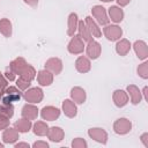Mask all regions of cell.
Segmentation results:
<instances>
[{
    "instance_id": "5b68a950",
    "label": "cell",
    "mask_w": 148,
    "mask_h": 148,
    "mask_svg": "<svg viewBox=\"0 0 148 148\" xmlns=\"http://www.w3.org/2000/svg\"><path fill=\"white\" fill-rule=\"evenodd\" d=\"M103 32L105 35V37L111 40V42H114V40H118L120 39L121 35H123V30L120 27L116 25V24H106L103 29Z\"/></svg>"
},
{
    "instance_id": "52a82bcc",
    "label": "cell",
    "mask_w": 148,
    "mask_h": 148,
    "mask_svg": "<svg viewBox=\"0 0 148 148\" xmlns=\"http://www.w3.org/2000/svg\"><path fill=\"white\" fill-rule=\"evenodd\" d=\"M40 116L44 120H47V121H53L56 119L59 118L60 116V110L56 106H52V105H49V106H44L42 110H40Z\"/></svg>"
},
{
    "instance_id": "e0dca14e",
    "label": "cell",
    "mask_w": 148,
    "mask_h": 148,
    "mask_svg": "<svg viewBox=\"0 0 148 148\" xmlns=\"http://www.w3.org/2000/svg\"><path fill=\"white\" fill-rule=\"evenodd\" d=\"M37 81L40 86L47 87L53 82V74L51 72H49L47 69H42L37 74Z\"/></svg>"
},
{
    "instance_id": "b9f144b4",
    "label": "cell",
    "mask_w": 148,
    "mask_h": 148,
    "mask_svg": "<svg viewBox=\"0 0 148 148\" xmlns=\"http://www.w3.org/2000/svg\"><path fill=\"white\" fill-rule=\"evenodd\" d=\"M130 1H131V0H117V2H118V5H119L120 7H124V6H127V5L130 3Z\"/></svg>"
},
{
    "instance_id": "ba28073f",
    "label": "cell",
    "mask_w": 148,
    "mask_h": 148,
    "mask_svg": "<svg viewBox=\"0 0 148 148\" xmlns=\"http://www.w3.org/2000/svg\"><path fill=\"white\" fill-rule=\"evenodd\" d=\"M88 135L92 140H95L102 145H105L108 142V133L103 128H98V127L90 128V130H88Z\"/></svg>"
},
{
    "instance_id": "bcb514c9",
    "label": "cell",
    "mask_w": 148,
    "mask_h": 148,
    "mask_svg": "<svg viewBox=\"0 0 148 148\" xmlns=\"http://www.w3.org/2000/svg\"><path fill=\"white\" fill-rule=\"evenodd\" d=\"M5 146H3V143H0V148H3Z\"/></svg>"
},
{
    "instance_id": "44dd1931",
    "label": "cell",
    "mask_w": 148,
    "mask_h": 148,
    "mask_svg": "<svg viewBox=\"0 0 148 148\" xmlns=\"http://www.w3.org/2000/svg\"><path fill=\"white\" fill-rule=\"evenodd\" d=\"M21 113H22L23 118H27L29 120H34L38 117V109L32 104H25L22 108Z\"/></svg>"
},
{
    "instance_id": "8992f818",
    "label": "cell",
    "mask_w": 148,
    "mask_h": 148,
    "mask_svg": "<svg viewBox=\"0 0 148 148\" xmlns=\"http://www.w3.org/2000/svg\"><path fill=\"white\" fill-rule=\"evenodd\" d=\"M91 13H92V16L96 18L97 23L101 24V25H106L109 23V17L106 15V10L104 7L97 5V6H94L91 8Z\"/></svg>"
},
{
    "instance_id": "f6af8a7d",
    "label": "cell",
    "mask_w": 148,
    "mask_h": 148,
    "mask_svg": "<svg viewBox=\"0 0 148 148\" xmlns=\"http://www.w3.org/2000/svg\"><path fill=\"white\" fill-rule=\"evenodd\" d=\"M2 94H3V92H1V91H0V101H1V98H2Z\"/></svg>"
},
{
    "instance_id": "603a6c76",
    "label": "cell",
    "mask_w": 148,
    "mask_h": 148,
    "mask_svg": "<svg viewBox=\"0 0 148 148\" xmlns=\"http://www.w3.org/2000/svg\"><path fill=\"white\" fill-rule=\"evenodd\" d=\"M32 127V124H31V120L27 119V118H22V119H18L14 123V128L18 132V133H27L31 130Z\"/></svg>"
},
{
    "instance_id": "d590c367",
    "label": "cell",
    "mask_w": 148,
    "mask_h": 148,
    "mask_svg": "<svg viewBox=\"0 0 148 148\" xmlns=\"http://www.w3.org/2000/svg\"><path fill=\"white\" fill-rule=\"evenodd\" d=\"M8 126H9V119L0 116V131L7 128Z\"/></svg>"
},
{
    "instance_id": "2e32d148",
    "label": "cell",
    "mask_w": 148,
    "mask_h": 148,
    "mask_svg": "<svg viewBox=\"0 0 148 148\" xmlns=\"http://www.w3.org/2000/svg\"><path fill=\"white\" fill-rule=\"evenodd\" d=\"M62 111L66 117L68 118H74L77 114V106L76 104L71 101V99H65L62 102Z\"/></svg>"
},
{
    "instance_id": "4fadbf2b",
    "label": "cell",
    "mask_w": 148,
    "mask_h": 148,
    "mask_svg": "<svg viewBox=\"0 0 148 148\" xmlns=\"http://www.w3.org/2000/svg\"><path fill=\"white\" fill-rule=\"evenodd\" d=\"M27 65H28V64H27L25 59L22 58V57H18V58L14 59L13 61H10V64H9V69H10L15 75H21V73L23 72V69L25 68Z\"/></svg>"
},
{
    "instance_id": "277c9868",
    "label": "cell",
    "mask_w": 148,
    "mask_h": 148,
    "mask_svg": "<svg viewBox=\"0 0 148 148\" xmlns=\"http://www.w3.org/2000/svg\"><path fill=\"white\" fill-rule=\"evenodd\" d=\"M132 128V123L127 118H119L113 124V131L119 135L127 134Z\"/></svg>"
},
{
    "instance_id": "ac0fdd59",
    "label": "cell",
    "mask_w": 148,
    "mask_h": 148,
    "mask_svg": "<svg viewBox=\"0 0 148 148\" xmlns=\"http://www.w3.org/2000/svg\"><path fill=\"white\" fill-rule=\"evenodd\" d=\"M46 135H47V138L51 141H53V142H60L64 139V136H65V132H64V130L61 127L53 126V127L49 128Z\"/></svg>"
},
{
    "instance_id": "d4e9b609",
    "label": "cell",
    "mask_w": 148,
    "mask_h": 148,
    "mask_svg": "<svg viewBox=\"0 0 148 148\" xmlns=\"http://www.w3.org/2000/svg\"><path fill=\"white\" fill-rule=\"evenodd\" d=\"M77 31H79V36L83 42H90L92 40V35L90 34L87 24L83 21H79V25H77Z\"/></svg>"
},
{
    "instance_id": "836d02e7",
    "label": "cell",
    "mask_w": 148,
    "mask_h": 148,
    "mask_svg": "<svg viewBox=\"0 0 148 148\" xmlns=\"http://www.w3.org/2000/svg\"><path fill=\"white\" fill-rule=\"evenodd\" d=\"M72 147L73 148H87L88 147V143L84 139L82 138H76L72 141Z\"/></svg>"
},
{
    "instance_id": "83f0119b",
    "label": "cell",
    "mask_w": 148,
    "mask_h": 148,
    "mask_svg": "<svg viewBox=\"0 0 148 148\" xmlns=\"http://www.w3.org/2000/svg\"><path fill=\"white\" fill-rule=\"evenodd\" d=\"M32 131L36 135L38 136H44L47 134V131H49V126L45 121H42V120H38L32 126Z\"/></svg>"
},
{
    "instance_id": "f1b7e54d",
    "label": "cell",
    "mask_w": 148,
    "mask_h": 148,
    "mask_svg": "<svg viewBox=\"0 0 148 148\" xmlns=\"http://www.w3.org/2000/svg\"><path fill=\"white\" fill-rule=\"evenodd\" d=\"M12 22L8 18H1L0 20V32L5 37H10L12 36Z\"/></svg>"
},
{
    "instance_id": "7402d4cb",
    "label": "cell",
    "mask_w": 148,
    "mask_h": 148,
    "mask_svg": "<svg viewBox=\"0 0 148 148\" xmlns=\"http://www.w3.org/2000/svg\"><path fill=\"white\" fill-rule=\"evenodd\" d=\"M127 92L130 94V97H131V103L136 105L141 102V98H142V92L140 91V89L134 86V84H130L127 86Z\"/></svg>"
},
{
    "instance_id": "8d00e7d4",
    "label": "cell",
    "mask_w": 148,
    "mask_h": 148,
    "mask_svg": "<svg viewBox=\"0 0 148 148\" xmlns=\"http://www.w3.org/2000/svg\"><path fill=\"white\" fill-rule=\"evenodd\" d=\"M34 148H49V143L45 141H36L32 143Z\"/></svg>"
},
{
    "instance_id": "60d3db41",
    "label": "cell",
    "mask_w": 148,
    "mask_h": 148,
    "mask_svg": "<svg viewBox=\"0 0 148 148\" xmlns=\"http://www.w3.org/2000/svg\"><path fill=\"white\" fill-rule=\"evenodd\" d=\"M27 5H29V6H31V7H35V6H37V3H38V0H23Z\"/></svg>"
},
{
    "instance_id": "9a60e30c",
    "label": "cell",
    "mask_w": 148,
    "mask_h": 148,
    "mask_svg": "<svg viewBox=\"0 0 148 148\" xmlns=\"http://www.w3.org/2000/svg\"><path fill=\"white\" fill-rule=\"evenodd\" d=\"M75 68L80 73H83V74L88 73L90 71V68H91V62H90L89 58H87L84 56L79 57L76 59V61H75Z\"/></svg>"
},
{
    "instance_id": "7c38bea8",
    "label": "cell",
    "mask_w": 148,
    "mask_h": 148,
    "mask_svg": "<svg viewBox=\"0 0 148 148\" xmlns=\"http://www.w3.org/2000/svg\"><path fill=\"white\" fill-rule=\"evenodd\" d=\"M133 49L139 59L146 60L148 58V46L143 40H136L133 44Z\"/></svg>"
},
{
    "instance_id": "6da1fadb",
    "label": "cell",
    "mask_w": 148,
    "mask_h": 148,
    "mask_svg": "<svg viewBox=\"0 0 148 148\" xmlns=\"http://www.w3.org/2000/svg\"><path fill=\"white\" fill-rule=\"evenodd\" d=\"M43 97H44L43 90L38 87L28 88L23 92V98L29 103H40L43 101Z\"/></svg>"
},
{
    "instance_id": "1f68e13d",
    "label": "cell",
    "mask_w": 148,
    "mask_h": 148,
    "mask_svg": "<svg viewBox=\"0 0 148 148\" xmlns=\"http://www.w3.org/2000/svg\"><path fill=\"white\" fill-rule=\"evenodd\" d=\"M138 75L141 76L142 79H148V62L145 61L138 67Z\"/></svg>"
},
{
    "instance_id": "d6a6232c",
    "label": "cell",
    "mask_w": 148,
    "mask_h": 148,
    "mask_svg": "<svg viewBox=\"0 0 148 148\" xmlns=\"http://www.w3.org/2000/svg\"><path fill=\"white\" fill-rule=\"evenodd\" d=\"M30 84H31V81H29V80H27V79H24V77H22V76H20V77L17 79V81H16L17 88L21 89V90H27V89L30 87Z\"/></svg>"
},
{
    "instance_id": "f546056e",
    "label": "cell",
    "mask_w": 148,
    "mask_h": 148,
    "mask_svg": "<svg viewBox=\"0 0 148 148\" xmlns=\"http://www.w3.org/2000/svg\"><path fill=\"white\" fill-rule=\"evenodd\" d=\"M13 114H14V105L12 103H9V104H6V103L0 104V116L1 117L10 119L13 117Z\"/></svg>"
},
{
    "instance_id": "74e56055",
    "label": "cell",
    "mask_w": 148,
    "mask_h": 148,
    "mask_svg": "<svg viewBox=\"0 0 148 148\" xmlns=\"http://www.w3.org/2000/svg\"><path fill=\"white\" fill-rule=\"evenodd\" d=\"M15 74L9 69V68H7V71L5 72V77L7 79V80H9V81H14L15 80Z\"/></svg>"
},
{
    "instance_id": "7bdbcfd3",
    "label": "cell",
    "mask_w": 148,
    "mask_h": 148,
    "mask_svg": "<svg viewBox=\"0 0 148 148\" xmlns=\"http://www.w3.org/2000/svg\"><path fill=\"white\" fill-rule=\"evenodd\" d=\"M147 91H148V87H145V88H143V91H142V92H143V95H145V99H146V101H148V96H147Z\"/></svg>"
},
{
    "instance_id": "484cf974",
    "label": "cell",
    "mask_w": 148,
    "mask_h": 148,
    "mask_svg": "<svg viewBox=\"0 0 148 148\" xmlns=\"http://www.w3.org/2000/svg\"><path fill=\"white\" fill-rule=\"evenodd\" d=\"M109 15H110L111 21H113L114 23H119L124 18V12H123V9H120L117 6H111L109 8Z\"/></svg>"
},
{
    "instance_id": "ffe728a7",
    "label": "cell",
    "mask_w": 148,
    "mask_h": 148,
    "mask_svg": "<svg viewBox=\"0 0 148 148\" xmlns=\"http://www.w3.org/2000/svg\"><path fill=\"white\" fill-rule=\"evenodd\" d=\"M77 25H79V17L76 13H71L68 16V21H67V35L68 36H73L75 35V31L77 30Z\"/></svg>"
},
{
    "instance_id": "4316f807",
    "label": "cell",
    "mask_w": 148,
    "mask_h": 148,
    "mask_svg": "<svg viewBox=\"0 0 148 148\" xmlns=\"http://www.w3.org/2000/svg\"><path fill=\"white\" fill-rule=\"evenodd\" d=\"M131 50V43L127 39H120L116 45V52L119 56H126Z\"/></svg>"
},
{
    "instance_id": "cb8c5ba5",
    "label": "cell",
    "mask_w": 148,
    "mask_h": 148,
    "mask_svg": "<svg viewBox=\"0 0 148 148\" xmlns=\"http://www.w3.org/2000/svg\"><path fill=\"white\" fill-rule=\"evenodd\" d=\"M84 23L87 24V27H88V29H89L90 34H91L94 37L99 38V37L102 36V31H101V29H99L98 24L94 21V18H92L91 16H87V17H86V20H84Z\"/></svg>"
},
{
    "instance_id": "f35d334b",
    "label": "cell",
    "mask_w": 148,
    "mask_h": 148,
    "mask_svg": "<svg viewBox=\"0 0 148 148\" xmlns=\"http://www.w3.org/2000/svg\"><path fill=\"white\" fill-rule=\"evenodd\" d=\"M140 140H141V142L143 143V146H145L146 148H148V133H147V132L141 135Z\"/></svg>"
},
{
    "instance_id": "ab89813d",
    "label": "cell",
    "mask_w": 148,
    "mask_h": 148,
    "mask_svg": "<svg viewBox=\"0 0 148 148\" xmlns=\"http://www.w3.org/2000/svg\"><path fill=\"white\" fill-rule=\"evenodd\" d=\"M29 147L30 146L27 142H18V143L15 145V148H29Z\"/></svg>"
},
{
    "instance_id": "ee69618b",
    "label": "cell",
    "mask_w": 148,
    "mask_h": 148,
    "mask_svg": "<svg viewBox=\"0 0 148 148\" xmlns=\"http://www.w3.org/2000/svg\"><path fill=\"white\" fill-rule=\"evenodd\" d=\"M101 1H103V2H110V1H113V0H101Z\"/></svg>"
},
{
    "instance_id": "5bb4252c",
    "label": "cell",
    "mask_w": 148,
    "mask_h": 148,
    "mask_svg": "<svg viewBox=\"0 0 148 148\" xmlns=\"http://www.w3.org/2000/svg\"><path fill=\"white\" fill-rule=\"evenodd\" d=\"M71 98L76 104H83L86 102L87 94L84 89H82L81 87H74L71 89Z\"/></svg>"
},
{
    "instance_id": "9c48e42d",
    "label": "cell",
    "mask_w": 148,
    "mask_h": 148,
    "mask_svg": "<svg viewBox=\"0 0 148 148\" xmlns=\"http://www.w3.org/2000/svg\"><path fill=\"white\" fill-rule=\"evenodd\" d=\"M44 67H45V69H47L52 74L58 75L62 71V61L59 58H50L46 60Z\"/></svg>"
},
{
    "instance_id": "3957f363",
    "label": "cell",
    "mask_w": 148,
    "mask_h": 148,
    "mask_svg": "<svg viewBox=\"0 0 148 148\" xmlns=\"http://www.w3.org/2000/svg\"><path fill=\"white\" fill-rule=\"evenodd\" d=\"M67 50L71 54H80L84 50V42L80 38L79 35H73L72 39L67 45Z\"/></svg>"
},
{
    "instance_id": "30bf717a",
    "label": "cell",
    "mask_w": 148,
    "mask_h": 148,
    "mask_svg": "<svg viewBox=\"0 0 148 148\" xmlns=\"http://www.w3.org/2000/svg\"><path fill=\"white\" fill-rule=\"evenodd\" d=\"M86 52H87V56L90 58V59H97L99 56H101V52H102V46L96 40H90L88 42V45L86 47Z\"/></svg>"
},
{
    "instance_id": "d6986e66",
    "label": "cell",
    "mask_w": 148,
    "mask_h": 148,
    "mask_svg": "<svg viewBox=\"0 0 148 148\" xmlns=\"http://www.w3.org/2000/svg\"><path fill=\"white\" fill-rule=\"evenodd\" d=\"M20 139L18 136V132L15 130V128H10V127H7L5 128L3 133H2V140L5 143H15L17 140Z\"/></svg>"
},
{
    "instance_id": "7a4b0ae2",
    "label": "cell",
    "mask_w": 148,
    "mask_h": 148,
    "mask_svg": "<svg viewBox=\"0 0 148 148\" xmlns=\"http://www.w3.org/2000/svg\"><path fill=\"white\" fill-rule=\"evenodd\" d=\"M5 96L1 98V102L2 103H6V104H9V103H13V102H17L20 101L21 98V91L18 90V88L14 87V86H9L5 89Z\"/></svg>"
},
{
    "instance_id": "4dcf8cb0",
    "label": "cell",
    "mask_w": 148,
    "mask_h": 148,
    "mask_svg": "<svg viewBox=\"0 0 148 148\" xmlns=\"http://www.w3.org/2000/svg\"><path fill=\"white\" fill-rule=\"evenodd\" d=\"M20 76H22V77H24V79H27V80H29V81H32L35 77H36V71H35V68L31 66V65H27L25 66V68L23 69V72L21 73V75Z\"/></svg>"
},
{
    "instance_id": "8fae6325",
    "label": "cell",
    "mask_w": 148,
    "mask_h": 148,
    "mask_svg": "<svg viewBox=\"0 0 148 148\" xmlns=\"http://www.w3.org/2000/svg\"><path fill=\"white\" fill-rule=\"evenodd\" d=\"M112 98H113L114 105L118 106V108H123L128 103V95H127L126 91H124L121 89L114 90L113 95H112Z\"/></svg>"
},
{
    "instance_id": "e575fe53",
    "label": "cell",
    "mask_w": 148,
    "mask_h": 148,
    "mask_svg": "<svg viewBox=\"0 0 148 148\" xmlns=\"http://www.w3.org/2000/svg\"><path fill=\"white\" fill-rule=\"evenodd\" d=\"M8 87V82H7V79L5 77V75L0 72V91L3 92L5 89Z\"/></svg>"
}]
</instances>
